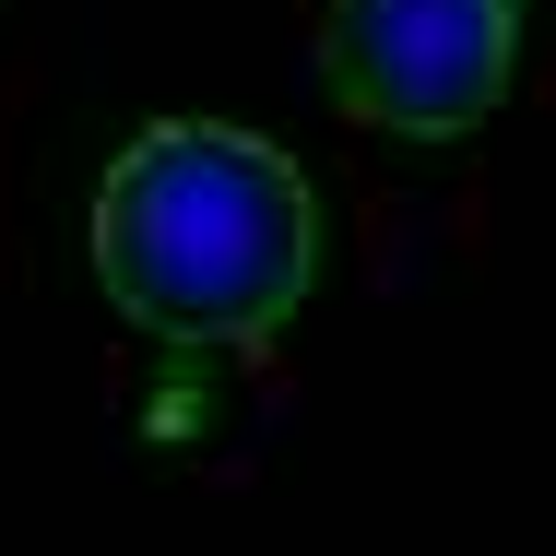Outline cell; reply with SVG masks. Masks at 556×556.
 <instances>
[{
  "label": "cell",
  "mask_w": 556,
  "mask_h": 556,
  "mask_svg": "<svg viewBox=\"0 0 556 556\" xmlns=\"http://www.w3.org/2000/svg\"><path fill=\"white\" fill-rule=\"evenodd\" d=\"M84 261L154 343H273L320 285V190L237 118H154L84 202Z\"/></svg>",
  "instance_id": "6da1fadb"
},
{
  "label": "cell",
  "mask_w": 556,
  "mask_h": 556,
  "mask_svg": "<svg viewBox=\"0 0 556 556\" xmlns=\"http://www.w3.org/2000/svg\"><path fill=\"white\" fill-rule=\"evenodd\" d=\"M521 0H320V84L355 130L473 142L509 108Z\"/></svg>",
  "instance_id": "7a4b0ae2"
}]
</instances>
